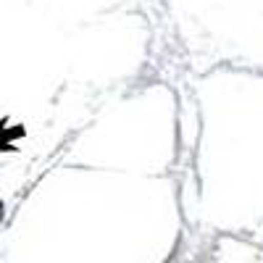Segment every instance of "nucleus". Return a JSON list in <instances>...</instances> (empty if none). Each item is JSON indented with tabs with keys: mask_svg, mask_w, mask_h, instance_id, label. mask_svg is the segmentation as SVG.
Here are the masks:
<instances>
[{
	"mask_svg": "<svg viewBox=\"0 0 263 263\" xmlns=\"http://www.w3.org/2000/svg\"><path fill=\"white\" fill-rule=\"evenodd\" d=\"M0 221H3V203H0Z\"/></svg>",
	"mask_w": 263,
	"mask_h": 263,
	"instance_id": "f257e3e1",
	"label": "nucleus"
}]
</instances>
